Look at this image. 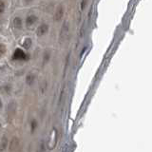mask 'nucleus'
<instances>
[{
	"label": "nucleus",
	"mask_w": 152,
	"mask_h": 152,
	"mask_svg": "<svg viewBox=\"0 0 152 152\" xmlns=\"http://www.w3.org/2000/svg\"><path fill=\"white\" fill-rule=\"evenodd\" d=\"M31 44H32V41H31V38H25L24 39V41L22 42V46H23V48H25L26 50H28L31 47Z\"/></svg>",
	"instance_id": "7"
},
{
	"label": "nucleus",
	"mask_w": 152,
	"mask_h": 152,
	"mask_svg": "<svg viewBox=\"0 0 152 152\" xmlns=\"http://www.w3.org/2000/svg\"><path fill=\"white\" fill-rule=\"evenodd\" d=\"M37 20H38V18L36 15H34V14H31V15H28L26 18V27L28 28H31L37 22Z\"/></svg>",
	"instance_id": "4"
},
{
	"label": "nucleus",
	"mask_w": 152,
	"mask_h": 152,
	"mask_svg": "<svg viewBox=\"0 0 152 152\" xmlns=\"http://www.w3.org/2000/svg\"><path fill=\"white\" fill-rule=\"evenodd\" d=\"M63 15H64V7L62 6V5H59V6L57 7L55 13H54V20L60 21L62 17H63Z\"/></svg>",
	"instance_id": "5"
},
{
	"label": "nucleus",
	"mask_w": 152,
	"mask_h": 152,
	"mask_svg": "<svg viewBox=\"0 0 152 152\" xmlns=\"http://www.w3.org/2000/svg\"><path fill=\"white\" fill-rule=\"evenodd\" d=\"M4 11H5V3L2 0H0V13H2Z\"/></svg>",
	"instance_id": "9"
},
{
	"label": "nucleus",
	"mask_w": 152,
	"mask_h": 152,
	"mask_svg": "<svg viewBox=\"0 0 152 152\" xmlns=\"http://www.w3.org/2000/svg\"><path fill=\"white\" fill-rule=\"evenodd\" d=\"M48 31H49V25H48V24L43 23L37 28L36 34H37V36H43V35H45Z\"/></svg>",
	"instance_id": "3"
},
{
	"label": "nucleus",
	"mask_w": 152,
	"mask_h": 152,
	"mask_svg": "<svg viewBox=\"0 0 152 152\" xmlns=\"http://www.w3.org/2000/svg\"><path fill=\"white\" fill-rule=\"evenodd\" d=\"M6 53V46L4 44H0V57H2Z\"/></svg>",
	"instance_id": "8"
},
{
	"label": "nucleus",
	"mask_w": 152,
	"mask_h": 152,
	"mask_svg": "<svg viewBox=\"0 0 152 152\" xmlns=\"http://www.w3.org/2000/svg\"><path fill=\"white\" fill-rule=\"evenodd\" d=\"M12 24H13V26L15 27L16 28H22V19L20 17H14L13 18V20H12Z\"/></svg>",
	"instance_id": "6"
},
{
	"label": "nucleus",
	"mask_w": 152,
	"mask_h": 152,
	"mask_svg": "<svg viewBox=\"0 0 152 152\" xmlns=\"http://www.w3.org/2000/svg\"><path fill=\"white\" fill-rule=\"evenodd\" d=\"M28 58L27 54L24 52V50H22L21 49H16L13 52V55H12V59L13 60H26Z\"/></svg>",
	"instance_id": "2"
},
{
	"label": "nucleus",
	"mask_w": 152,
	"mask_h": 152,
	"mask_svg": "<svg viewBox=\"0 0 152 152\" xmlns=\"http://www.w3.org/2000/svg\"><path fill=\"white\" fill-rule=\"evenodd\" d=\"M69 23L68 20H65L60 31V35H59L60 43H64L66 40V38L69 37Z\"/></svg>",
	"instance_id": "1"
}]
</instances>
